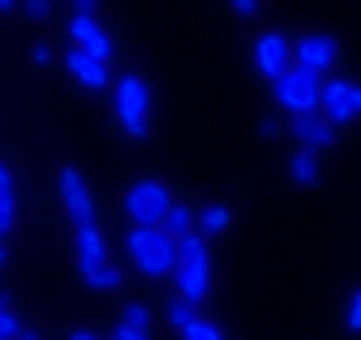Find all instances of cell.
I'll list each match as a JSON object with an SVG mask.
<instances>
[{
	"mask_svg": "<svg viewBox=\"0 0 361 340\" xmlns=\"http://www.w3.org/2000/svg\"><path fill=\"white\" fill-rule=\"evenodd\" d=\"M125 245H129V259L138 263L142 276L159 280V276H172L176 272V241L164 237L159 229H129L125 233Z\"/></svg>",
	"mask_w": 361,
	"mask_h": 340,
	"instance_id": "obj_1",
	"label": "cell"
},
{
	"mask_svg": "<svg viewBox=\"0 0 361 340\" xmlns=\"http://www.w3.org/2000/svg\"><path fill=\"white\" fill-rule=\"evenodd\" d=\"M271 91H276L280 112H288V116H314V112H319V95H323V78L301 69V65H293L288 73H280L276 82H271Z\"/></svg>",
	"mask_w": 361,
	"mask_h": 340,
	"instance_id": "obj_2",
	"label": "cell"
},
{
	"mask_svg": "<svg viewBox=\"0 0 361 340\" xmlns=\"http://www.w3.org/2000/svg\"><path fill=\"white\" fill-rule=\"evenodd\" d=\"M116 121H121V130L129 138H147V121H151V87L138 78V73H125L116 87Z\"/></svg>",
	"mask_w": 361,
	"mask_h": 340,
	"instance_id": "obj_3",
	"label": "cell"
},
{
	"mask_svg": "<svg viewBox=\"0 0 361 340\" xmlns=\"http://www.w3.org/2000/svg\"><path fill=\"white\" fill-rule=\"evenodd\" d=\"M168 207H172V194L159 181H138L125 194V216L133 220V229H159V220L168 216Z\"/></svg>",
	"mask_w": 361,
	"mask_h": 340,
	"instance_id": "obj_4",
	"label": "cell"
},
{
	"mask_svg": "<svg viewBox=\"0 0 361 340\" xmlns=\"http://www.w3.org/2000/svg\"><path fill=\"white\" fill-rule=\"evenodd\" d=\"M319 116L331 121L336 130H340V125H348L353 116H361V87H353V82H344V78H323Z\"/></svg>",
	"mask_w": 361,
	"mask_h": 340,
	"instance_id": "obj_5",
	"label": "cell"
},
{
	"mask_svg": "<svg viewBox=\"0 0 361 340\" xmlns=\"http://www.w3.org/2000/svg\"><path fill=\"white\" fill-rule=\"evenodd\" d=\"M254 69H258V78H267V82H276L280 73H288L293 69V44H288V35H258V44H254Z\"/></svg>",
	"mask_w": 361,
	"mask_h": 340,
	"instance_id": "obj_6",
	"label": "cell"
},
{
	"mask_svg": "<svg viewBox=\"0 0 361 340\" xmlns=\"http://www.w3.org/2000/svg\"><path fill=\"white\" fill-rule=\"evenodd\" d=\"M336 56H340V44H336L331 35H301L297 48H293V65L319 73V78H331Z\"/></svg>",
	"mask_w": 361,
	"mask_h": 340,
	"instance_id": "obj_7",
	"label": "cell"
},
{
	"mask_svg": "<svg viewBox=\"0 0 361 340\" xmlns=\"http://www.w3.org/2000/svg\"><path fill=\"white\" fill-rule=\"evenodd\" d=\"M176 280V297L190 306H202L207 293H211V259H194V263H176L172 272Z\"/></svg>",
	"mask_w": 361,
	"mask_h": 340,
	"instance_id": "obj_8",
	"label": "cell"
},
{
	"mask_svg": "<svg viewBox=\"0 0 361 340\" xmlns=\"http://www.w3.org/2000/svg\"><path fill=\"white\" fill-rule=\"evenodd\" d=\"M61 198H65V211L73 216V224H95V202H90V190L86 181L78 177V168H61Z\"/></svg>",
	"mask_w": 361,
	"mask_h": 340,
	"instance_id": "obj_9",
	"label": "cell"
},
{
	"mask_svg": "<svg viewBox=\"0 0 361 340\" xmlns=\"http://www.w3.org/2000/svg\"><path fill=\"white\" fill-rule=\"evenodd\" d=\"M69 39H73V48H78V52H90L95 61H108V56H112V39H108V30H104L95 18L73 13V22H69Z\"/></svg>",
	"mask_w": 361,
	"mask_h": 340,
	"instance_id": "obj_10",
	"label": "cell"
},
{
	"mask_svg": "<svg viewBox=\"0 0 361 340\" xmlns=\"http://www.w3.org/2000/svg\"><path fill=\"white\" fill-rule=\"evenodd\" d=\"M288 134L297 138V147H301V151H314V155H319V151H327V147L336 142V125H331V121H323L319 112H314V116H293Z\"/></svg>",
	"mask_w": 361,
	"mask_h": 340,
	"instance_id": "obj_11",
	"label": "cell"
},
{
	"mask_svg": "<svg viewBox=\"0 0 361 340\" xmlns=\"http://www.w3.org/2000/svg\"><path fill=\"white\" fill-rule=\"evenodd\" d=\"M65 69L82 82V87L86 91H108L112 87V73H108V61H95V56H90V52H69L65 56Z\"/></svg>",
	"mask_w": 361,
	"mask_h": 340,
	"instance_id": "obj_12",
	"label": "cell"
},
{
	"mask_svg": "<svg viewBox=\"0 0 361 340\" xmlns=\"http://www.w3.org/2000/svg\"><path fill=\"white\" fill-rule=\"evenodd\" d=\"M78 263L90 267V263H108V245H104V233L95 224H82L78 229Z\"/></svg>",
	"mask_w": 361,
	"mask_h": 340,
	"instance_id": "obj_13",
	"label": "cell"
},
{
	"mask_svg": "<svg viewBox=\"0 0 361 340\" xmlns=\"http://www.w3.org/2000/svg\"><path fill=\"white\" fill-rule=\"evenodd\" d=\"M159 233L172 237V241H176V237H185V233H194V211H190V207H180V202H172V207H168V216L159 220Z\"/></svg>",
	"mask_w": 361,
	"mask_h": 340,
	"instance_id": "obj_14",
	"label": "cell"
},
{
	"mask_svg": "<svg viewBox=\"0 0 361 340\" xmlns=\"http://www.w3.org/2000/svg\"><path fill=\"white\" fill-rule=\"evenodd\" d=\"M82 280H86V289H99V293L121 289V272L112 263H90V267H82Z\"/></svg>",
	"mask_w": 361,
	"mask_h": 340,
	"instance_id": "obj_15",
	"label": "cell"
},
{
	"mask_svg": "<svg viewBox=\"0 0 361 340\" xmlns=\"http://www.w3.org/2000/svg\"><path fill=\"white\" fill-rule=\"evenodd\" d=\"M288 177L297 186H314V181H319V155H314V151H297L288 159Z\"/></svg>",
	"mask_w": 361,
	"mask_h": 340,
	"instance_id": "obj_16",
	"label": "cell"
},
{
	"mask_svg": "<svg viewBox=\"0 0 361 340\" xmlns=\"http://www.w3.org/2000/svg\"><path fill=\"white\" fill-rule=\"evenodd\" d=\"M194 259H211L207 237H202V233H185V237H176V263H194Z\"/></svg>",
	"mask_w": 361,
	"mask_h": 340,
	"instance_id": "obj_17",
	"label": "cell"
},
{
	"mask_svg": "<svg viewBox=\"0 0 361 340\" xmlns=\"http://www.w3.org/2000/svg\"><path fill=\"white\" fill-rule=\"evenodd\" d=\"M228 220H233V211L228 207H207L202 211V216H198V224H202V237H215V233H224V229H228Z\"/></svg>",
	"mask_w": 361,
	"mask_h": 340,
	"instance_id": "obj_18",
	"label": "cell"
},
{
	"mask_svg": "<svg viewBox=\"0 0 361 340\" xmlns=\"http://www.w3.org/2000/svg\"><path fill=\"white\" fill-rule=\"evenodd\" d=\"M18 224V194L13 190H0V237H9Z\"/></svg>",
	"mask_w": 361,
	"mask_h": 340,
	"instance_id": "obj_19",
	"label": "cell"
},
{
	"mask_svg": "<svg viewBox=\"0 0 361 340\" xmlns=\"http://www.w3.org/2000/svg\"><path fill=\"white\" fill-rule=\"evenodd\" d=\"M194 319H198V306L180 302V297H172V302H168V323H172V327H180V332H185Z\"/></svg>",
	"mask_w": 361,
	"mask_h": 340,
	"instance_id": "obj_20",
	"label": "cell"
},
{
	"mask_svg": "<svg viewBox=\"0 0 361 340\" xmlns=\"http://www.w3.org/2000/svg\"><path fill=\"white\" fill-rule=\"evenodd\" d=\"M180 336H185V340H224V332H219L215 323H207V319H194Z\"/></svg>",
	"mask_w": 361,
	"mask_h": 340,
	"instance_id": "obj_21",
	"label": "cell"
},
{
	"mask_svg": "<svg viewBox=\"0 0 361 340\" xmlns=\"http://www.w3.org/2000/svg\"><path fill=\"white\" fill-rule=\"evenodd\" d=\"M125 323H133V327H151V315H147V306L142 302H133V306H125Z\"/></svg>",
	"mask_w": 361,
	"mask_h": 340,
	"instance_id": "obj_22",
	"label": "cell"
},
{
	"mask_svg": "<svg viewBox=\"0 0 361 340\" xmlns=\"http://www.w3.org/2000/svg\"><path fill=\"white\" fill-rule=\"evenodd\" d=\"M48 13H52V0H26V18L30 22H43Z\"/></svg>",
	"mask_w": 361,
	"mask_h": 340,
	"instance_id": "obj_23",
	"label": "cell"
},
{
	"mask_svg": "<svg viewBox=\"0 0 361 340\" xmlns=\"http://www.w3.org/2000/svg\"><path fill=\"white\" fill-rule=\"evenodd\" d=\"M112 340H147V332H142V327H133V323H125V319H121V323H116V332H112Z\"/></svg>",
	"mask_w": 361,
	"mask_h": 340,
	"instance_id": "obj_24",
	"label": "cell"
},
{
	"mask_svg": "<svg viewBox=\"0 0 361 340\" xmlns=\"http://www.w3.org/2000/svg\"><path fill=\"white\" fill-rule=\"evenodd\" d=\"M228 9H233L237 18H254V13L262 9V0H228Z\"/></svg>",
	"mask_w": 361,
	"mask_h": 340,
	"instance_id": "obj_25",
	"label": "cell"
},
{
	"mask_svg": "<svg viewBox=\"0 0 361 340\" xmlns=\"http://www.w3.org/2000/svg\"><path fill=\"white\" fill-rule=\"evenodd\" d=\"M348 327H353V332H361V289L353 293V306H348Z\"/></svg>",
	"mask_w": 361,
	"mask_h": 340,
	"instance_id": "obj_26",
	"label": "cell"
},
{
	"mask_svg": "<svg viewBox=\"0 0 361 340\" xmlns=\"http://www.w3.org/2000/svg\"><path fill=\"white\" fill-rule=\"evenodd\" d=\"M73 9H78L82 18H95V9H99V0H73Z\"/></svg>",
	"mask_w": 361,
	"mask_h": 340,
	"instance_id": "obj_27",
	"label": "cell"
},
{
	"mask_svg": "<svg viewBox=\"0 0 361 340\" xmlns=\"http://www.w3.org/2000/svg\"><path fill=\"white\" fill-rule=\"evenodd\" d=\"M30 56H35V65H48V61H52V48H48V44H35Z\"/></svg>",
	"mask_w": 361,
	"mask_h": 340,
	"instance_id": "obj_28",
	"label": "cell"
},
{
	"mask_svg": "<svg viewBox=\"0 0 361 340\" xmlns=\"http://www.w3.org/2000/svg\"><path fill=\"white\" fill-rule=\"evenodd\" d=\"M258 134H262V138H276V134H280V125L267 116V121H258Z\"/></svg>",
	"mask_w": 361,
	"mask_h": 340,
	"instance_id": "obj_29",
	"label": "cell"
},
{
	"mask_svg": "<svg viewBox=\"0 0 361 340\" xmlns=\"http://www.w3.org/2000/svg\"><path fill=\"white\" fill-rule=\"evenodd\" d=\"M0 190H13V173H9L5 164H0Z\"/></svg>",
	"mask_w": 361,
	"mask_h": 340,
	"instance_id": "obj_30",
	"label": "cell"
},
{
	"mask_svg": "<svg viewBox=\"0 0 361 340\" xmlns=\"http://www.w3.org/2000/svg\"><path fill=\"white\" fill-rule=\"evenodd\" d=\"M69 340H99V336H95V332H86V327H78V332H73Z\"/></svg>",
	"mask_w": 361,
	"mask_h": 340,
	"instance_id": "obj_31",
	"label": "cell"
},
{
	"mask_svg": "<svg viewBox=\"0 0 361 340\" xmlns=\"http://www.w3.org/2000/svg\"><path fill=\"white\" fill-rule=\"evenodd\" d=\"M18 340H39V332H30V327H22V336Z\"/></svg>",
	"mask_w": 361,
	"mask_h": 340,
	"instance_id": "obj_32",
	"label": "cell"
},
{
	"mask_svg": "<svg viewBox=\"0 0 361 340\" xmlns=\"http://www.w3.org/2000/svg\"><path fill=\"white\" fill-rule=\"evenodd\" d=\"M9 263V250H5V241H0V267H5Z\"/></svg>",
	"mask_w": 361,
	"mask_h": 340,
	"instance_id": "obj_33",
	"label": "cell"
},
{
	"mask_svg": "<svg viewBox=\"0 0 361 340\" xmlns=\"http://www.w3.org/2000/svg\"><path fill=\"white\" fill-rule=\"evenodd\" d=\"M13 5H18V0H0V13H9Z\"/></svg>",
	"mask_w": 361,
	"mask_h": 340,
	"instance_id": "obj_34",
	"label": "cell"
},
{
	"mask_svg": "<svg viewBox=\"0 0 361 340\" xmlns=\"http://www.w3.org/2000/svg\"><path fill=\"white\" fill-rule=\"evenodd\" d=\"M9 310V297H0V315H5Z\"/></svg>",
	"mask_w": 361,
	"mask_h": 340,
	"instance_id": "obj_35",
	"label": "cell"
}]
</instances>
